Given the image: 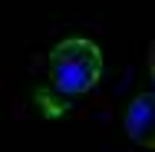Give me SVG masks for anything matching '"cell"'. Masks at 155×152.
<instances>
[{
    "label": "cell",
    "mask_w": 155,
    "mask_h": 152,
    "mask_svg": "<svg viewBox=\"0 0 155 152\" xmlns=\"http://www.w3.org/2000/svg\"><path fill=\"white\" fill-rule=\"evenodd\" d=\"M50 79L63 99L89 93L102 76V50L89 36H66L50 50Z\"/></svg>",
    "instance_id": "6da1fadb"
},
{
    "label": "cell",
    "mask_w": 155,
    "mask_h": 152,
    "mask_svg": "<svg viewBox=\"0 0 155 152\" xmlns=\"http://www.w3.org/2000/svg\"><path fill=\"white\" fill-rule=\"evenodd\" d=\"M155 106H152V93H139L132 103H129V109H125V132H129V139H135L142 149H152L155 146Z\"/></svg>",
    "instance_id": "7a4b0ae2"
}]
</instances>
